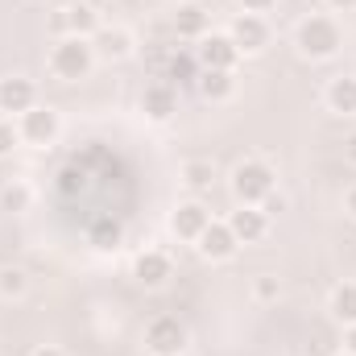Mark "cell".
Listing matches in <instances>:
<instances>
[{
  "mask_svg": "<svg viewBox=\"0 0 356 356\" xmlns=\"http://www.w3.org/2000/svg\"><path fill=\"white\" fill-rule=\"evenodd\" d=\"M294 46H298L302 58H311V63H327V58L340 54L344 33H340L336 17H327V13H311V17L298 21V29H294Z\"/></svg>",
  "mask_w": 356,
  "mask_h": 356,
  "instance_id": "1",
  "label": "cell"
},
{
  "mask_svg": "<svg viewBox=\"0 0 356 356\" xmlns=\"http://www.w3.org/2000/svg\"><path fill=\"white\" fill-rule=\"evenodd\" d=\"M273 182H277L273 166L257 162V158L241 162V166L232 170V178H228V186H232V199H236V203H249V207H261V203H266L269 195H273Z\"/></svg>",
  "mask_w": 356,
  "mask_h": 356,
  "instance_id": "2",
  "label": "cell"
},
{
  "mask_svg": "<svg viewBox=\"0 0 356 356\" xmlns=\"http://www.w3.org/2000/svg\"><path fill=\"white\" fill-rule=\"evenodd\" d=\"M91 67H95V50H91L88 38H58L54 50H50V71L67 83H79L88 79Z\"/></svg>",
  "mask_w": 356,
  "mask_h": 356,
  "instance_id": "3",
  "label": "cell"
},
{
  "mask_svg": "<svg viewBox=\"0 0 356 356\" xmlns=\"http://www.w3.org/2000/svg\"><path fill=\"white\" fill-rule=\"evenodd\" d=\"M191 344L186 336V323L175 315H158L149 327H145V353L149 356H182Z\"/></svg>",
  "mask_w": 356,
  "mask_h": 356,
  "instance_id": "4",
  "label": "cell"
},
{
  "mask_svg": "<svg viewBox=\"0 0 356 356\" xmlns=\"http://www.w3.org/2000/svg\"><path fill=\"white\" fill-rule=\"evenodd\" d=\"M17 133H21L25 145H54L58 133H63V116H58L54 108H46V104H33V108L21 116Z\"/></svg>",
  "mask_w": 356,
  "mask_h": 356,
  "instance_id": "5",
  "label": "cell"
},
{
  "mask_svg": "<svg viewBox=\"0 0 356 356\" xmlns=\"http://www.w3.org/2000/svg\"><path fill=\"white\" fill-rule=\"evenodd\" d=\"M195 249H199V257H203V261H232V257H236V249H241V241L232 236L228 220H211V224L203 228V236L195 241Z\"/></svg>",
  "mask_w": 356,
  "mask_h": 356,
  "instance_id": "6",
  "label": "cell"
},
{
  "mask_svg": "<svg viewBox=\"0 0 356 356\" xmlns=\"http://www.w3.org/2000/svg\"><path fill=\"white\" fill-rule=\"evenodd\" d=\"M54 33H67V38H95L99 33V13L91 8V4H67V8H58L54 13Z\"/></svg>",
  "mask_w": 356,
  "mask_h": 356,
  "instance_id": "7",
  "label": "cell"
},
{
  "mask_svg": "<svg viewBox=\"0 0 356 356\" xmlns=\"http://www.w3.org/2000/svg\"><path fill=\"white\" fill-rule=\"evenodd\" d=\"M199 63H203V71H236L241 50L228 33H207L199 42Z\"/></svg>",
  "mask_w": 356,
  "mask_h": 356,
  "instance_id": "8",
  "label": "cell"
},
{
  "mask_svg": "<svg viewBox=\"0 0 356 356\" xmlns=\"http://www.w3.org/2000/svg\"><path fill=\"white\" fill-rule=\"evenodd\" d=\"M211 224V211L199 203V199H191V203H178L175 211H170V232H175L178 241H199L203 236V228Z\"/></svg>",
  "mask_w": 356,
  "mask_h": 356,
  "instance_id": "9",
  "label": "cell"
},
{
  "mask_svg": "<svg viewBox=\"0 0 356 356\" xmlns=\"http://www.w3.org/2000/svg\"><path fill=\"white\" fill-rule=\"evenodd\" d=\"M33 104H38V88H33V79H25V75H4V79H0V112H8V116H25Z\"/></svg>",
  "mask_w": 356,
  "mask_h": 356,
  "instance_id": "10",
  "label": "cell"
},
{
  "mask_svg": "<svg viewBox=\"0 0 356 356\" xmlns=\"http://www.w3.org/2000/svg\"><path fill=\"white\" fill-rule=\"evenodd\" d=\"M228 38L236 42V50H241V54H261V50H266V42H269V25H266V17L241 13V17L232 21Z\"/></svg>",
  "mask_w": 356,
  "mask_h": 356,
  "instance_id": "11",
  "label": "cell"
},
{
  "mask_svg": "<svg viewBox=\"0 0 356 356\" xmlns=\"http://www.w3.org/2000/svg\"><path fill=\"white\" fill-rule=\"evenodd\" d=\"M228 228H232V236H236L241 245H257V241H266V232H269V216L261 207L236 203V211L228 216Z\"/></svg>",
  "mask_w": 356,
  "mask_h": 356,
  "instance_id": "12",
  "label": "cell"
},
{
  "mask_svg": "<svg viewBox=\"0 0 356 356\" xmlns=\"http://www.w3.org/2000/svg\"><path fill=\"white\" fill-rule=\"evenodd\" d=\"M91 50H95V58H104V63H124L129 54H133V33L129 29H120V25H99V33L91 38Z\"/></svg>",
  "mask_w": 356,
  "mask_h": 356,
  "instance_id": "13",
  "label": "cell"
},
{
  "mask_svg": "<svg viewBox=\"0 0 356 356\" xmlns=\"http://www.w3.org/2000/svg\"><path fill=\"white\" fill-rule=\"evenodd\" d=\"M170 273H175L170 257H166V253H158V249H145V253H137V261H133V277H137L145 290L166 286V277H170Z\"/></svg>",
  "mask_w": 356,
  "mask_h": 356,
  "instance_id": "14",
  "label": "cell"
},
{
  "mask_svg": "<svg viewBox=\"0 0 356 356\" xmlns=\"http://www.w3.org/2000/svg\"><path fill=\"white\" fill-rule=\"evenodd\" d=\"M141 112H145L149 120L166 124V120L178 112V91H175V83H149V88L141 91Z\"/></svg>",
  "mask_w": 356,
  "mask_h": 356,
  "instance_id": "15",
  "label": "cell"
},
{
  "mask_svg": "<svg viewBox=\"0 0 356 356\" xmlns=\"http://www.w3.org/2000/svg\"><path fill=\"white\" fill-rule=\"evenodd\" d=\"M323 99L336 116H356V75H336L323 91Z\"/></svg>",
  "mask_w": 356,
  "mask_h": 356,
  "instance_id": "16",
  "label": "cell"
},
{
  "mask_svg": "<svg viewBox=\"0 0 356 356\" xmlns=\"http://www.w3.org/2000/svg\"><path fill=\"white\" fill-rule=\"evenodd\" d=\"M195 83H199V95L211 99V104H224V99L236 95V75L232 71H199Z\"/></svg>",
  "mask_w": 356,
  "mask_h": 356,
  "instance_id": "17",
  "label": "cell"
},
{
  "mask_svg": "<svg viewBox=\"0 0 356 356\" xmlns=\"http://www.w3.org/2000/svg\"><path fill=\"white\" fill-rule=\"evenodd\" d=\"M175 33L178 38H191V42H203L207 38V13L199 4H182L175 13Z\"/></svg>",
  "mask_w": 356,
  "mask_h": 356,
  "instance_id": "18",
  "label": "cell"
},
{
  "mask_svg": "<svg viewBox=\"0 0 356 356\" xmlns=\"http://www.w3.org/2000/svg\"><path fill=\"white\" fill-rule=\"evenodd\" d=\"M332 319L344 323V327H356V282H340L332 290V302H327Z\"/></svg>",
  "mask_w": 356,
  "mask_h": 356,
  "instance_id": "19",
  "label": "cell"
},
{
  "mask_svg": "<svg viewBox=\"0 0 356 356\" xmlns=\"http://www.w3.org/2000/svg\"><path fill=\"white\" fill-rule=\"evenodd\" d=\"M211 182H216V166H211V162L195 158V162H186V166H182V186H186L191 195H203V191H211Z\"/></svg>",
  "mask_w": 356,
  "mask_h": 356,
  "instance_id": "20",
  "label": "cell"
},
{
  "mask_svg": "<svg viewBox=\"0 0 356 356\" xmlns=\"http://www.w3.org/2000/svg\"><path fill=\"white\" fill-rule=\"evenodd\" d=\"M25 290H29V277H25V269H17V266L0 269V298H21Z\"/></svg>",
  "mask_w": 356,
  "mask_h": 356,
  "instance_id": "21",
  "label": "cell"
},
{
  "mask_svg": "<svg viewBox=\"0 0 356 356\" xmlns=\"http://www.w3.org/2000/svg\"><path fill=\"white\" fill-rule=\"evenodd\" d=\"M29 199H33V195H29L25 182H8V186L0 191V207H4V211H25Z\"/></svg>",
  "mask_w": 356,
  "mask_h": 356,
  "instance_id": "22",
  "label": "cell"
},
{
  "mask_svg": "<svg viewBox=\"0 0 356 356\" xmlns=\"http://www.w3.org/2000/svg\"><path fill=\"white\" fill-rule=\"evenodd\" d=\"M116 241H120V224H116V220H99V224H95V245H99V249H112Z\"/></svg>",
  "mask_w": 356,
  "mask_h": 356,
  "instance_id": "23",
  "label": "cell"
},
{
  "mask_svg": "<svg viewBox=\"0 0 356 356\" xmlns=\"http://www.w3.org/2000/svg\"><path fill=\"white\" fill-rule=\"evenodd\" d=\"M17 145H21V133H17V124H13V120H0V158H8Z\"/></svg>",
  "mask_w": 356,
  "mask_h": 356,
  "instance_id": "24",
  "label": "cell"
},
{
  "mask_svg": "<svg viewBox=\"0 0 356 356\" xmlns=\"http://www.w3.org/2000/svg\"><path fill=\"white\" fill-rule=\"evenodd\" d=\"M253 294H257L261 302H273V298L282 294V286H277V277H257V282H253Z\"/></svg>",
  "mask_w": 356,
  "mask_h": 356,
  "instance_id": "25",
  "label": "cell"
},
{
  "mask_svg": "<svg viewBox=\"0 0 356 356\" xmlns=\"http://www.w3.org/2000/svg\"><path fill=\"white\" fill-rule=\"evenodd\" d=\"M273 4H277V0H241V8H245V13H253V17H266Z\"/></svg>",
  "mask_w": 356,
  "mask_h": 356,
  "instance_id": "26",
  "label": "cell"
},
{
  "mask_svg": "<svg viewBox=\"0 0 356 356\" xmlns=\"http://www.w3.org/2000/svg\"><path fill=\"white\" fill-rule=\"evenodd\" d=\"M261 211H266V216H277V211H286V199H282V195H269L266 203H261Z\"/></svg>",
  "mask_w": 356,
  "mask_h": 356,
  "instance_id": "27",
  "label": "cell"
},
{
  "mask_svg": "<svg viewBox=\"0 0 356 356\" xmlns=\"http://www.w3.org/2000/svg\"><path fill=\"white\" fill-rule=\"evenodd\" d=\"M170 75H175L178 83H182V79H191V58H175V67H170Z\"/></svg>",
  "mask_w": 356,
  "mask_h": 356,
  "instance_id": "28",
  "label": "cell"
},
{
  "mask_svg": "<svg viewBox=\"0 0 356 356\" xmlns=\"http://www.w3.org/2000/svg\"><path fill=\"white\" fill-rule=\"evenodd\" d=\"M344 211H348V216L356 220V182L348 186V195H344Z\"/></svg>",
  "mask_w": 356,
  "mask_h": 356,
  "instance_id": "29",
  "label": "cell"
},
{
  "mask_svg": "<svg viewBox=\"0 0 356 356\" xmlns=\"http://www.w3.org/2000/svg\"><path fill=\"white\" fill-rule=\"evenodd\" d=\"M344 158L356 166V133H348V141H344Z\"/></svg>",
  "mask_w": 356,
  "mask_h": 356,
  "instance_id": "30",
  "label": "cell"
},
{
  "mask_svg": "<svg viewBox=\"0 0 356 356\" xmlns=\"http://www.w3.org/2000/svg\"><path fill=\"white\" fill-rule=\"evenodd\" d=\"M344 353H356V327H344Z\"/></svg>",
  "mask_w": 356,
  "mask_h": 356,
  "instance_id": "31",
  "label": "cell"
},
{
  "mask_svg": "<svg viewBox=\"0 0 356 356\" xmlns=\"http://www.w3.org/2000/svg\"><path fill=\"white\" fill-rule=\"evenodd\" d=\"M327 8H336V13H348V8H356V0H327Z\"/></svg>",
  "mask_w": 356,
  "mask_h": 356,
  "instance_id": "32",
  "label": "cell"
},
{
  "mask_svg": "<svg viewBox=\"0 0 356 356\" xmlns=\"http://www.w3.org/2000/svg\"><path fill=\"white\" fill-rule=\"evenodd\" d=\"M29 356H63V353H58V348H50V344H42V348H33Z\"/></svg>",
  "mask_w": 356,
  "mask_h": 356,
  "instance_id": "33",
  "label": "cell"
},
{
  "mask_svg": "<svg viewBox=\"0 0 356 356\" xmlns=\"http://www.w3.org/2000/svg\"><path fill=\"white\" fill-rule=\"evenodd\" d=\"M340 356H356V353H340Z\"/></svg>",
  "mask_w": 356,
  "mask_h": 356,
  "instance_id": "34",
  "label": "cell"
}]
</instances>
